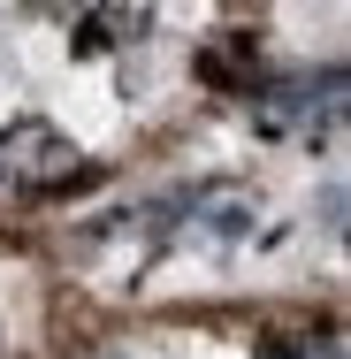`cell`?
I'll return each mask as SVG.
<instances>
[{"label":"cell","instance_id":"cell-3","mask_svg":"<svg viewBox=\"0 0 351 359\" xmlns=\"http://www.w3.org/2000/svg\"><path fill=\"white\" fill-rule=\"evenodd\" d=\"M191 215L207 222L214 237H252V222H260V199H245V191H207V199H191Z\"/></svg>","mask_w":351,"mask_h":359},{"label":"cell","instance_id":"cell-2","mask_svg":"<svg viewBox=\"0 0 351 359\" xmlns=\"http://www.w3.org/2000/svg\"><path fill=\"white\" fill-rule=\"evenodd\" d=\"M268 115L290 123V130H305V138H321V130L344 115V69H321V76H290V84H275Z\"/></svg>","mask_w":351,"mask_h":359},{"label":"cell","instance_id":"cell-1","mask_svg":"<svg viewBox=\"0 0 351 359\" xmlns=\"http://www.w3.org/2000/svg\"><path fill=\"white\" fill-rule=\"evenodd\" d=\"M0 176H15L23 191H62V184H84V161L46 115H23L0 130Z\"/></svg>","mask_w":351,"mask_h":359}]
</instances>
